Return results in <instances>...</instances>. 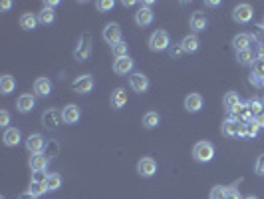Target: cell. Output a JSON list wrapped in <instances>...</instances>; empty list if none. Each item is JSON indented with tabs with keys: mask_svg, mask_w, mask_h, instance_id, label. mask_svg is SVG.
<instances>
[{
	"mask_svg": "<svg viewBox=\"0 0 264 199\" xmlns=\"http://www.w3.org/2000/svg\"><path fill=\"white\" fill-rule=\"evenodd\" d=\"M193 158L199 163H209L214 158V145L211 142H199L193 147Z\"/></svg>",
	"mask_w": 264,
	"mask_h": 199,
	"instance_id": "obj_1",
	"label": "cell"
},
{
	"mask_svg": "<svg viewBox=\"0 0 264 199\" xmlns=\"http://www.w3.org/2000/svg\"><path fill=\"white\" fill-rule=\"evenodd\" d=\"M169 44H171V38H169V32H165V30H155L149 36V48L153 52L169 50Z\"/></svg>",
	"mask_w": 264,
	"mask_h": 199,
	"instance_id": "obj_2",
	"label": "cell"
},
{
	"mask_svg": "<svg viewBox=\"0 0 264 199\" xmlns=\"http://www.w3.org/2000/svg\"><path fill=\"white\" fill-rule=\"evenodd\" d=\"M90 56H92V36L85 32L78 40V46L74 50V58L78 62H85V60H90Z\"/></svg>",
	"mask_w": 264,
	"mask_h": 199,
	"instance_id": "obj_3",
	"label": "cell"
},
{
	"mask_svg": "<svg viewBox=\"0 0 264 199\" xmlns=\"http://www.w3.org/2000/svg\"><path fill=\"white\" fill-rule=\"evenodd\" d=\"M62 122H64V118H62L60 109L50 108V109H46V112L42 114V124H44V127H48V129H58Z\"/></svg>",
	"mask_w": 264,
	"mask_h": 199,
	"instance_id": "obj_4",
	"label": "cell"
},
{
	"mask_svg": "<svg viewBox=\"0 0 264 199\" xmlns=\"http://www.w3.org/2000/svg\"><path fill=\"white\" fill-rule=\"evenodd\" d=\"M252 16H254V10H252L250 4H238L232 10V20L238 22V24H248V22L252 20Z\"/></svg>",
	"mask_w": 264,
	"mask_h": 199,
	"instance_id": "obj_5",
	"label": "cell"
},
{
	"mask_svg": "<svg viewBox=\"0 0 264 199\" xmlns=\"http://www.w3.org/2000/svg\"><path fill=\"white\" fill-rule=\"evenodd\" d=\"M72 88H74L76 94H90L94 90V78L90 74H82V76H78L74 80Z\"/></svg>",
	"mask_w": 264,
	"mask_h": 199,
	"instance_id": "obj_6",
	"label": "cell"
},
{
	"mask_svg": "<svg viewBox=\"0 0 264 199\" xmlns=\"http://www.w3.org/2000/svg\"><path fill=\"white\" fill-rule=\"evenodd\" d=\"M129 88L133 92H137V94H143V92L149 90V78L145 74H141V72L131 74L129 76Z\"/></svg>",
	"mask_w": 264,
	"mask_h": 199,
	"instance_id": "obj_7",
	"label": "cell"
},
{
	"mask_svg": "<svg viewBox=\"0 0 264 199\" xmlns=\"http://www.w3.org/2000/svg\"><path fill=\"white\" fill-rule=\"evenodd\" d=\"M62 118H64V124H68V126H74L80 122L82 118V109L78 104H68V106H64L62 109Z\"/></svg>",
	"mask_w": 264,
	"mask_h": 199,
	"instance_id": "obj_8",
	"label": "cell"
},
{
	"mask_svg": "<svg viewBox=\"0 0 264 199\" xmlns=\"http://www.w3.org/2000/svg\"><path fill=\"white\" fill-rule=\"evenodd\" d=\"M101 36H103V40H105L107 44H112V46L119 44V42H121V28H119V24H117V22H112V24H107V26L103 28Z\"/></svg>",
	"mask_w": 264,
	"mask_h": 199,
	"instance_id": "obj_9",
	"label": "cell"
},
{
	"mask_svg": "<svg viewBox=\"0 0 264 199\" xmlns=\"http://www.w3.org/2000/svg\"><path fill=\"white\" fill-rule=\"evenodd\" d=\"M137 173L141 178H153L157 173V162L153 158H141L137 162Z\"/></svg>",
	"mask_w": 264,
	"mask_h": 199,
	"instance_id": "obj_10",
	"label": "cell"
},
{
	"mask_svg": "<svg viewBox=\"0 0 264 199\" xmlns=\"http://www.w3.org/2000/svg\"><path fill=\"white\" fill-rule=\"evenodd\" d=\"M44 147H46V140H44V136H40V134H30L28 136L26 149L32 153V156H34V153H42Z\"/></svg>",
	"mask_w": 264,
	"mask_h": 199,
	"instance_id": "obj_11",
	"label": "cell"
},
{
	"mask_svg": "<svg viewBox=\"0 0 264 199\" xmlns=\"http://www.w3.org/2000/svg\"><path fill=\"white\" fill-rule=\"evenodd\" d=\"M131 70H133V60H131L129 56L116 58V62H114V72H116L117 76H127V74H131Z\"/></svg>",
	"mask_w": 264,
	"mask_h": 199,
	"instance_id": "obj_12",
	"label": "cell"
},
{
	"mask_svg": "<svg viewBox=\"0 0 264 199\" xmlns=\"http://www.w3.org/2000/svg\"><path fill=\"white\" fill-rule=\"evenodd\" d=\"M223 104L227 108V112H231V114L240 112V109H243V102H240V96L236 92H227L225 98H223Z\"/></svg>",
	"mask_w": 264,
	"mask_h": 199,
	"instance_id": "obj_13",
	"label": "cell"
},
{
	"mask_svg": "<svg viewBox=\"0 0 264 199\" xmlns=\"http://www.w3.org/2000/svg\"><path fill=\"white\" fill-rule=\"evenodd\" d=\"M203 104H205V100H203L201 94H189V96L185 98V109H187L189 114L201 112V109H203Z\"/></svg>",
	"mask_w": 264,
	"mask_h": 199,
	"instance_id": "obj_14",
	"label": "cell"
},
{
	"mask_svg": "<svg viewBox=\"0 0 264 199\" xmlns=\"http://www.w3.org/2000/svg\"><path fill=\"white\" fill-rule=\"evenodd\" d=\"M179 46H181L183 54H195L197 50H199L201 42H199V38H197V34H187V36L181 40Z\"/></svg>",
	"mask_w": 264,
	"mask_h": 199,
	"instance_id": "obj_15",
	"label": "cell"
},
{
	"mask_svg": "<svg viewBox=\"0 0 264 199\" xmlns=\"http://www.w3.org/2000/svg\"><path fill=\"white\" fill-rule=\"evenodd\" d=\"M34 106H36V98H34L32 94H22V96H18V100H16V108H18L20 114L32 112Z\"/></svg>",
	"mask_w": 264,
	"mask_h": 199,
	"instance_id": "obj_16",
	"label": "cell"
},
{
	"mask_svg": "<svg viewBox=\"0 0 264 199\" xmlns=\"http://www.w3.org/2000/svg\"><path fill=\"white\" fill-rule=\"evenodd\" d=\"M153 20H155V12H153L151 8H141L139 6V10L135 12V24L145 28V26L153 24Z\"/></svg>",
	"mask_w": 264,
	"mask_h": 199,
	"instance_id": "obj_17",
	"label": "cell"
},
{
	"mask_svg": "<svg viewBox=\"0 0 264 199\" xmlns=\"http://www.w3.org/2000/svg\"><path fill=\"white\" fill-rule=\"evenodd\" d=\"M189 24H191V30H193V32H203V30H207L209 18H207L205 12H193Z\"/></svg>",
	"mask_w": 264,
	"mask_h": 199,
	"instance_id": "obj_18",
	"label": "cell"
},
{
	"mask_svg": "<svg viewBox=\"0 0 264 199\" xmlns=\"http://www.w3.org/2000/svg\"><path fill=\"white\" fill-rule=\"evenodd\" d=\"M34 94L40 96V98H48L52 94V82L48 78H36L34 82Z\"/></svg>",
	"mask_w": 264,
	"mask_h": 199,
	"instance_id": "obj_19",
	"label": "cell"
},
{
	"mask_svg": "<svg viewBox=\"0 0 264 199\" xmlns=\"http://www.w3.org/2000/svg\"><path fill=\"white\" fill-rule=\"evenodd\" d=\"M250 44H252V36L247 34V32L236 34V36L232 38V46H234L236 52H240V50H250Z\"/></svg>",
	"mask_w": 264,
	"mask_h": 199,
	"instance_id": "obj_20",
	"label": "cell"
},
{
	"mask_svg": "<svg viewBox=\"0 0 264 199\" xmlns=\"http://www.w3.org/2000/svg\"><path fill=\"white\" fill-rule=\"evenodd\" d=\"M38 24H40V22H38V16L32 14V12H24V14L20 16V28H22V30H26V32L36 30Z\"/></svg>",
	"mask_w": 264,
	"mask_h": 199,
	"instance_id": "obj_21",
	"label": "cell"
},
{
	"mask_svg": "<svg viewBox=\"0 0 264 199\" xmlns=\"http://www.w3.org/2000/svg\"><path fill=\"white\" fill-rule=\"evenodd\" d=\"M125 104H127V90L125 88H116L112 92V108L121 109Z\"/></svg>",
	"mask_w": 264,
	"mask_h": 199,
	"instance_id": "obj_22",
	"label": "cell"
},
{
	"mask_svg": "<svg viewBox=\"0 0 264 199\" xmlns=\"http://www.w3.org/2000/svg\"><path fill=\"white\" fill-rule=\"evenodd\" d=\"M238 127H240V120L236 118H229L227 122H223V134L229 138H238Z\"/></svg>",
	"mask_w": 264,
	"mask_h": 199,
	"instance_id": "obj_23",
	"label": "cell"
},
{
	"mask_svg": "<svg viewBox=\"0 0 264 199\" xmlns=\"http://www.w3.org/2000/svg\"><path fill=\"white\" fill-rule=\"evenodd\" d=\"M2 140H4V145L16 147V145L20 144V140H22V134H20V129H16V127H8V129L4 131Z\"/></svg>",
	"mask_w": 264,
	"mask_h": 199,
	"instance_id": "obj_24",
	"label": "cell"
},
{
	"mask_svg": "<svg viewBox=\"0 0 264 199\" xmlns=\"http://www.w3.org/2000/svg\"><path fill=\"white\" fill-rule=\"evenodd\" d=\"M48 156L46 153H34V156L30 158V167H32V171H44L48 167Z\"/></svg>",
	"mask_w": 264,
	"mask_h": 199,
	"instance_id": "obj_25",
	"label": "cell"
},
{
	"mask_svg": "<svg viewBox=\"0 0 264 199\" xmlns=\"http://www.w3.org/2000/svg\"><path fill=\"white\" fill-rule=\"evenodd\" d=\"M14 90H16V80H14V76H10V74L0 76V94L8 96V94H12Z\"/></svg>",
	"mask_w": 264,
	"mask_h": 199,
	"instance_id": "obj_26",
	"label": "cell"
},
{
	"mask_svg": "<svg viewBox=\"0 0 264 199\" xmlns=\"http://www.w3.org/2000/svg\"><path fill=\"white\" fill-rule=\"evenodd\" d=\"M159 122H161V118H159L157 112H147L143 116V127L145 129H155L159 126Z\"/></svg>",
	"mask_w": 264,
	"mask_h": 199,
	"instance_id": "obj_27",
	"label": "cell"
},
{
	"mask_svg": "<svg viewBox=\"0 0 264 199\" xmlns=\"http://www.w3.org/2000/svg\"><path fill=\"white\" fill-rule=\"evenodd\" d=\"M54 20H56V12H54L52 8H42V10L38 12V22H40V24H44V26L52 24Z\"/></svg>",
	"mask_w": 264,
	"mask_h": 199,
	"instance_id": "obj_28",
	"label": "cell"
},
{
	"mask_svg": "<svg viewBox=\"0 0 264 199\" xmlns=\"http://www.w3.org/2000/svg\"><path fill=\"white\" fill-rule=\"evenodd\" d=\"M60 185H62V175H60V173H50L48 180H46V183H44L46 191H56Z\"/></svg>",
	"mask_w": 264,
	"mask_h": 199,
	"instance_id": "obj_29",
	"label": "cell"
},
{
	"mask_svg": "<svg viewBox=\"0 0 264 199\" xmlns=\"http://www.w3.org/2000/svg\"><path fill=\"white\" fill-rule=\"evenodd\" d=\"M252 50H240V52H236V62L238 64H243V66H248V64H252Z\"/></svg>",
	"mask_w": 264,
	"mask_h": 199,
	"instance_id": "obj_30",
	"label": "cell"
},
{
	"mask_svg": "<svg viewBox=\"0 0 264 199\" xmlns=\"http://www.w3.org/2000/svg\"><path fill=\"white\" fill-rule=\"evenodd\" d=\"M127 50H129V44L127 42H119V44H116V46H112V52H114V56L116 58H123V56H127Z\"/></svg>",
	"mask_w": 264,
	"mask_h": 199,
	"instance_id": "obj_31",
	"label": "cell"
},
{
	"mask_svg": "<svg viewBox=\"0 0 264 199\" xmlns=\"http://www.w3.org/2000/svg\"><path fill=\"white\" fill-rule=\"evenodd\" d=\"M247 108H248V112L256 118L260 112H264V109H262V104L258 102V100H250V102H247Z\"/></svg>",
	"mask_w": 264,
	"mask_h": 199,
	"instance_id": "obj_32",
	"label": "cell"
},
{
	"mask_svg": "<svg viewBox=\"0 0 264 199\" xmlns=\"http://www.w3.org/2000/svg\"><path fill=\"white\" fill-rule=\"evenodd\" d=\"M258 129H260V126L254 122V118H252L250 122H247V138H256Z\"/></svg>",
	"mask_w": 264,
	"mask_h": 199,
	"instance_id": "obj_33",
	"label": "cell"
},
{
	"mask_svg": "<svg viewBox=\"0 0 264 199\" xmlns=\"http://www.w3.org/2000/svg\"><path fill=\"white\" fill-rule=\"evenodd\" d=\"M48 175L50 173H46V169L44 171H32V183H46Z\"/></svg>",
	"mask_w": 264,
	"mask_h": 199,
	"instance_id": "obj_34",
	"label": "cell"
},
{
	"mask_svg": "<svg viewBox=\"0 0 264 199\" xmlns=\"http://www.w3.org/2000/svg\"><path fill=\"white\" fill-rule=\"evenodd\" d=\"M28 191H30L34 197H40V195L46 193V187H44V183H30Z\"/></svg>",
	"mask_w": 264,
	"mask_h": 199,
	"instance_id": "obj_35",
	"label": "cell"
},
{
	"mask_svg": "<svg viewBox=\"0 0 264 199\" xmlns=\"http://www.w3.org/2000/svg\"><path fill=\"white\" fill-rule=\"evenodd\" d=\"M225 197H227V187H223V185L213 187V191H211V199H225Z\"/></svg>",
	"mask_w": 264,
	"mask_h": 199,
	"instance_id": "obj_36",
	"label": "cell"
},
{
	"mask_svg": "<svg viewBox=\"0 0 264 199\" xmlns=\"http://www.w3.org/2000/svg\"><path fill=\"white\" fill-rule=\"evenodd\" d=\"M96 6H98V10H99V12H109V10H112V8L116 6V2H114V0H99V2H98Z\"/></svg>",
	"mask_w": 264,
	"mask_h": 199,
	"instance_id": "obj_37",
	"label": "cell"
},
{
	"mask_svg": "<svg viewBox=\"0 0 264 199\" xmlns=\"http://www.w3.org/2000/svg\"><path fill=\"white\" fill-rule=\"evenodd\" d=\"M254 171L258 175H264V156H258L256 162H254Z\"/></svg>",
	"mask_w": 264,
	"mask_h": 199,
	"instance_id": "obj_38",
	"label": "cell"
},
{
	"mask_svg": "<svg viewBox=\"0 0 264 199\" xmlns=\"http://www.w3.org/2000/svg\"><path fill=\"white\" fill-rule=\"evenodd\" d=\"M8 124H10V114L6 112V109H2V112H0V126L8 129Z\"/></svg>",
	"mask_w": 264,
	"mask_h": 199,
	"instance_id": "obj_39",
	"label": "cell"
},
{
	"mask_svg": "<svg viewBox=\"0 0 264 199\" xmlns=\"http://www.w3.org/2000/svg\"><path fill=\"white\" fill-rule=\"evenodd\" d=\"M225 199H240L238 189H234V187H227V197H225Z\"/></svg>",
	"mask_w": 264,
	"mask_h": 199,
	"instance_id": "obj_40",
	"label": "cell"
},
{
	"mask_svg": "<svg viewBox=\"0 0 264 199\" xmlns=\"http://www.w3.org/2000/svg\"><path fill=\"white\" fill-rule=\"evenodd\" d=\"M169 54H171V58H177V56L183 54V50H181V46H177V48H169Z\"/></svg>",
	"mask_w": 264,
	"mask_h": 199,
	"instance_id": "obj_41",
	"label": "cell"
},
{
	"mask_svg": "<svg viewBox=\"0 0 264 199\" xmlns=\"http://www.w3.org/2000/svg\"><path fill=\"white\" fill-rule=\"evenodd\" d=\"M58 4H60L58 0H46V2H44V8H52V10H54Z\"/></svg>",
	"mask_w": 264,
	"mask_h": 199,
	"instance_id": "obj_42",
	"label": "cell"
},
{
	"mask_svg": "<svg viewBox=\"0 0 264 199\" xmlns=\"http://www.w3.org/2000/svg\"><path fill=\"white\" fill-rule=\"evenodd\" d=\"M10 8H12V2H10V0H4V2H0V10H2V12L10 10Z\"/></svg>",
	"mask_w": 264,
	"mask_h": 199,
	"instance_id": "obj_43",
	"label": "cell"
},
{
	"mask_svg": "<svg viewBox=\"0 0 264 199\" xmlns=\"http://www.w3.org/2000/svg\"><path fill=\"white\" fill-rule=\"evenodd\" d=\"M254 122H256V124H258L260 127H264V112H260V114H258V116L254 118Z\"/></svg>",
	"mask_w": 264,
	"mask_h": 199,
	"instance_id": "obj_44",
	"label": "cell"
},
{
	"mask_svg": "<svg viewBox=\"0 0 264 199\" xmlns=\"http://www.w3.org/2000/svg\"><path fill=\"white\" fill-rule=\"evenodd\" d=\"M218 4H221L218 0H209V2H207V6H209V8H216Z\"/></svg>",
	"mask_w": 264,
	"mask_h": 199,
	"instance_id": "obj_45",
	"label": "cell"
},
{
	"mask_svg": "<svg viewBox=\"0 0 264 199\" xmlns=\"http://www.w3.org/2000/svg\"><path fill=\"white\" fill-rule=\"evenodd\" d=\"M20 199H36V197H34L30 191H26V193H22V195H20Z\"/></svg>",
	"mask_w": 264,
	"mask_h": 199,
	"instance_id": "obj_46",
	"label": "cell"
},
{
	"mask_svg": "<svg viewBox=\"0 0 264 199\" xmlns=\"http://www.w3.org/2000/svg\"><path fill=\"white\" fill-rule=\"evenodd\" d=\"M258 56L264 58V44H260V46H258Z\"/></svg>",
	"mask_w": 264,
	"mask_h": 199,
	"instance_id": "obj_47",
	"label": "cell"
},
{
	"mask_svg": "<svg viewBox=\"0 0 264 199\" xmlns=\"http://www.w3.org/2000/svg\"><path fill=\"white\" fill-rule=\"evenodd\" d=\"M133 4H135V2H131V0H125V2H123V6H125V8H129V6H133Z\"/></svg>",
	"mask_w": 264,
	"mask_h": 199,
	"instance_id": "obj_48",
	"label": "cell"
},
{
	"mask_svg": "<svg viewBox=\"0 0 264 199\" xmlns=\"http://www.w3.org/2000/svg\"><path fill=\"white\" fill-rule=\"evenodd\" d=\"M245 199H258V197H254V195H248V197H245Z\"/></svg>",
	"mask_w": 264,
	"mask_h": 199,
	"instance_id": "obj_49",
	"label": "cell"
}]
</instances>
